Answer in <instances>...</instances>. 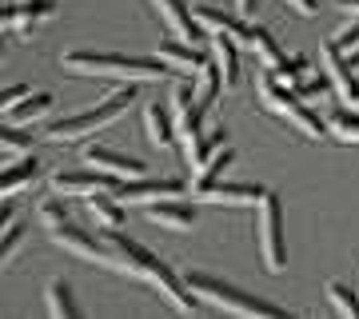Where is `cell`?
Listing matches in <instances>:
<instances>
[{
    "label": "cell",
    "mask_w": 359,
    "mask_h": 319,
    "mask_svg": "<svg viewBox=\"0 0 359 319\" xmlns=\"http://www.w3.org/2000/svg\"><path fill=\"white\" fill-rule=\"evenodd\" d=\"M68 72L76 76H112V80H164L168 64L156 56V60H144V56H116V52H84L72 48L60 56Z\"/></svg>",
    "instance_id": "1"
},
{
    "label": "cell",
    "mask_w": 359,
    "mask_h": 319,
    "mask_svg": "<svg viewBox=\"0 0 359 319\" xmlns=\"http://www.w3.org/2000/svg\"><path fill=\"white\" fill-rule=\"evenodd\" d=\"M184 283H188V287L200 295V304L219 307V311H228V315H264V319L283 315L276 304L259 299V295L240 292V287H231V283L216 280V276H208V271H184Z\"/></svg>",
    "instance_id": "2"
},
{
    "label": "cell",
    "mask_w": 359,
    "mask_h": 319,
    "mask_svg": "<svg viewBox=\"0 0 359 319\" xmlns=\"http://www.w3.org/2000/svg\"><path fill=\"white\" fill-rule=\"evenodd\" d=\"M132 100H136V84H132V80H124V84H120L112 96H108V100H100L96 108H88V112L68 116V120H60V124H48V128H44V136H48L52 144L84 140V136H92V132H96V128L112 124L120 112H128Z\"/></svg>",
    "instance_id": "3"
},
{
    "label": "cell",
    "mask_w": 359,
    "mask_h": 319,
    "mask_svg": "<svg viewBox=\"0 0 359 319\" xmlns=\"http://www.w3.org/2000/svg\"><path fill=\"white\" fill-rule=\"evenodd\" d=\"M259 100H264L268 112H276L280 120L295 124L304 136H311V140H323V136L332 132V128H327L320 116L308 108V100H299V96H295V92L276 76V72H268V68H264V76H259Z\"/></svg>",
    "instance_id": "4"
},
{
    "label": "cell",
    "mask_w": 359,
    "mask_h": 319,
    "mask_svg": "<svg viewBox=\"0 0 359 319\" xmlns=\"http://www.w3.org/2000/svg\"><path fill=\"white\" fill-rule=\"evenodd\" d=\"M256 231H259V252L268 271H283L287 268V247H283V204L276 191H268L256 204Z\"/></svg>",
    "instance_id": "5"
},
{
    "label": "cell",
    "mask_w": 359,
    "mask_h": 319,
    "mask_svg": "<svg viewBox=\"0 0 359 319\" xmlns=\"http://www.w3.org/2000/svg\"><path fill=\"white\" fill-rule=\"evenodd\" d=\"M156 259L148 247H140L136 240H128V236H120V231H112L108 236V268L112 271H124V276H136V280H148L156 271Z\"/></svg>",
    "instance_id": "6"
},
{
    "label": "cell",
    "mask_w": 359,
    "mask_h": 319,
    "mask_svg": "<svg viewBox=\"0 0 359 319\" xmlns=\"http://www.w3.org/2000/svg\"><path fill=\"white\" fill-rule=\"evenodd\" d=\"M112 196L120 204H156V200H168V196H184V184L180 179H112Z\"/></svg>",
    "instance_id": "7"
},
{
    "label": "cell",
    "mask_w": 359,
    "mask_h": 319,
    "mask_svg": "<svg viewBox=\"0 0 359 319\" xmlns=\"http://www.w3.org/2000/svg\"><path fill=\"white\" fill-rule=\"evenodd\" d=\"M264 196H268V188H259V184H224V179H216L212 188L192 191V200H200V204H228V208H252Z\"/></svg>",
    "instance_id": "8"
},
{
    "label": "cell",
    "mask_w": 359,
    "mask_h": 319,
    "mask_svg": "<svg viewBox=\"0 0 359 319\" xmlns=\"http://www.w3.org/2000/svg\"><path fill=\"white\" fill-rule=\"evenodd\" d=\"M320 60H323V72L332 76V88L339 92V100H344L347 108H359V80L351 76V64H347V56L335 48V44H323Z\"/></svg>",
    "instance_id": "9"
},
{
    "label": "cell",
    "mask_w": 359,
    "mask_h": 319,
    "mask_svg": "<svg viewBox=\"0 0 359 319\" xmlns=\"http://www.w3.org/2000/svg\"><path fill=\"white\" fill-rule=\"evenodd\" d=\"M52 240L60 243L65 252L80 255V259H92V264H104L108 268V240H96V236H88L84 228H76V224H60V228H52Z\"/></svg>",
    "instance_id": "10"
},
{
    "label": "cell",
    "mask_w": 359,
    "mask_h": 319,
    "mask_svg": "<svg viewBox=\"0 0 359 319\" xmlns=\"http://www.w3.org/2000/svg\"><path fill=\"white\" fill-rule=\"evenodd\" d=\"M52 16H56V4H52V0H28V4L8 0V4H4V28H8V32H32L36 25H44Z\"/></svg>",
    "instance_id": "11"
},
{
    "label": "cell",
    "mask_w": 359,
    "mask_h": 319,
    "mask_svg": "<svg viewBox=\"0 0 359 319\" xmlns=\"http://www.w3.org/2000/svg\"><path fill=\"white\" fill-rule=\"evenodd\" d=\"M84 160H88V168H96V172H104V176L112 179H136L144 176V164L136 160V156H120L112 152V148H84Z\"/></svg>",
    "instance_id": "12"
},
{
    "label": "cell",
    "mask_w": 359,
    "mask_h": 319,
    "mask_svg": "<svg viewBox=\"0 0 359 319\" xmlns=\"http://www.w3.org/2000/svg\"><path fill=\"white\" fill-rule=\"evenodd\" d=\"M52 188L56 196H96V191H112V176H104V172H56L52 176Z\"/></svg>",
    "instance_id": "13"
},
{
    "label": "cell",
    "mask_w": 359,
    "mask_h": 319,
    "mask_svg": "<svg viewBox=\"0 0 359 319\" xmlns=\"http://www.w3.org/2000/svg\"><path fill=\"white\" fill-rule=\"evenodd\" d=\"M152 4H156L160 20L168 25V32H172L176 40H188V44H192V40L204 32V28H200V20L184 8V0H152Z\"/></svg>",
    "instance_id": "14"
},
{
    "label": "cell",
    "mask_w": 359,
    "mask_h": 319,
    "mask_svg": "<svg viewBox=\"0 0 359 319\" xmlns=\"http://www.w3.org/2000/svg\"><path fill=\"white\" fill-rule=\"evenodd\" d=\"M240 40L228 32H212V60L219 64V76H224V92H231L240 84Z\"/></svg>",
    "instance_id": "15"
},
{
    "label": "cell",
    "mask_w": 359,
    "mask_h": 319,
    "mask_svg": "<svg viewBox=\"0 0 359 319\" xmlns=\"http://www.w3.org/2000/svg\"><path fill=\"white\" fill-rule=\"evenodd\" d=\"M240 44H244V48L259 60V68H268V72H280V68H283V52L276 48V40L268 36V28L248 25L244 36H240Z\"/></svg>",
    "instance_id": "16"
},
{
    "label": "cell",
    "mask_w": 359,
    "mask_h": 319,
    "mask_svg": "<svg viewBox=\"0 0 359 319\" xmlns=\"http://www.w3.org/2000/svg\"><path fill=\"white\" fill-rule=\"evenodd\" d=\"M148 219L164 224V228L188 231V228L196 224V208H192V204H184L180 196H168V200H156V204H148Z\"/></svg>",
    "instance_id": "17"
},
{
    "label": "cell",
    "mask_w": 359,
    "mask_h": 319,
    "mask_svg": "<svg viewBox=\"0 0 359 319\" xmlns=\"http://www.w3.org/2000/svg\"><path fill=\"white\" fill-rule=\"evenodd\" d=\"M156 56H160V60H168L172 68H176V72H188V76H196V72L204 68V56H200V52H196L188 40H176V36L164 40Z\"/></svg>",
    "instance_id": "18"
},
{
    "label": "cell",
    "mask_w": 359,
    "mask_h": 319,
    "mask_svg": "<svg viewBox=\"0 0 359 319\" xmlns=\"http://www.w3.org/2000/svg\"><path fill=\"white\" fill-rule=\"evenodd\" d=\"M144 124H148V140H152L156 148H168L180 132L176 116L168 112V108H160V104H148V108H144Z\"/></svg>",
    "instance_id": "19"
},
{
    "label": "cell",
    "mask_w": 359,
    "mask_h": 319,
    "mask_svg": "<svg viewBox=\"0 0 359 319\" xmlns=\"http://www.w3.org/2000/svg\"><path fill=\"white\" fill-rule=\"evenodd\" d=\"M36 176H40L36 156H25V160L4 164V172H0V196H13V191H20L25 184H32Z\"/></svg>",
    "instance_id": "20"
},
{
    "label": "cell",
    "mask_w": 359,
    "mask_h": 319,
    "mask_svg": "<svg viewBox=\"0 0 359 319\" xmlns=\"http://www.w3.org/2000/svg\"><path fill=\"white\" fill-rule=\"evenodd\" d=\"M88 212H92V219H96L100 228H108V231H116L120 224H124V204L116 200L112 191H96V196H88Z\"/></svg>",
    "instance_id": "21"
},
{
    "label": "cell",
    "mask_w": 359,
    "mask_h": 319,
    "mask_svg": "<svg viewBox=\"0 0 359 319\" xmlns=\"http://www.w3.org/2000/svg\"><path fill=\"white\" fill-rule=\"evenodd\" d=\"M219 92H224V76H219V64L216 60H204V68L196 72V104L200 108H212L219 100Z\"/></svg>",
    "instance_id": "22"
},
{
    "label": "cell",
    "mask_w": 359,
    "mask_h": 319,
    "mask_svg": "<svg viewBox=\"0 0 359 319\" xmlns=\"http://www.w3.org/2000/svg\"><path fill=\"white\" fill-rule=\"evenodd\" d=\"M196 20H200V28L204 32H228V36H244V28H248V20L240 16H228V13H219V8H196Z\"/></svg>",
    "instance_id": "23"
},
{
    "label": "cell",
    "mask_w": 359,
    "mask_h": 319,
    "mask_svg": "<svg viewBox=\"0 0 359 319\" xmlns=\"http://www.w3.org/2000/svg\"><path fill=\"white\" fill-rule=\"evenodd\" d=\"M231 164H236V152H231L228 144H224V148H219V152L212 156V160H208L204 168H196V176H192V191H200V188H212V184H216V179L224 176V172H228Z\"/></svg>",
    "instance_id": "24"
},
{
    "label": "cell",
    "mask_w": 359,
    "mask_h": 319,
    "mask_svg": "<svg viewBox=\"0 0 359 319\" xmlns=\"http://www.w3.org/2000/svg\"><path fill=\"white\" fill-rule=\"evenodd\" d=\"M52 112V96L48 92H32V96H25V100L16 104L13 112H0L8 124H28V120H36V116Z\"/></svg>",
    "instance_id": "25"
},
{
    "label": "cell",
    "mask_w": 359,
    "mask_h": 319,
    "mask_svg": "<svg viewBox=\"0 0 359 319\" xmlns=\"http://www.w3.org/2000/svg\"><path fill=\"white\" fill-rule=\"evenodd\" d=\"M44 299H48V311H52V315H65V319H68V315H80L76 295H72V287H68L65 280H52Z\"/></svg>",
    "instance_id": "26"
},
{
    "label": "cell",
    "mask_w": 359,
    "mask_h": 319,
    "mask_svg": "<svg viewBox=\"0 0 359 319\" xmlns=\"http://www.w3.org/2000/svg\"><path fill=\"white\" fill-rule=\"evenodd\" d=\"M25 152H32V140H28L25 132H16V124L4 120V128H0V156H4V164L20 160Z\"/></svg>",
    "instance_id": "27"
},
{
    "label": "cell",
    "mask_w": 359,
    "mask_h": 319,
    "mask_svg": "<svg viewBox=\"0 0 359 319\" xmlns=\"http://www.w3.org/2000/svg\"><path fill=\"white\" fill-rule=\"evenodd\" d=\"M327 128H332L339 140L359 144V108H339V112L327 116Z\"/></svg>",
    "instance_id": "28"
},
{
    "label": "cell",
    "mask_w": 359,
    "mask_h": 319,
    "mask_svg": "<svg viewBox=\"0 0 359 319\" xmlns=\"http://www.w3.org/2000/svg\"><path fill=\"white\" fill-rule=\"evenodd\" d=\"M327 299H332V307L339 315H359V295L347 292L344 283H327Z\"/></svg>",
    "instance_id": "29"
},
{
    "label": "cell",
    "mask_w": 359,
    "mask_h": 319,
    "mask_svg": "<svg viewBox=\"0 0 359 319\" xmlns=\"http://www.w3.org/2000/svg\"><path fill=\"white\" fill-rule=\"evenodd\" d=\"M36 216H40V224H44V228H60V224H68V212H65V204H60V200H44V204L36 208Z\"/></svg>",
    "instance_id": "30"
},
{
    "label": "cell",
    "mask_w": 359,
    "mask_h": 319,
    "mask_svg": "<svg viewBox=\"0 0 359 319\" xmlns=\"http://www.w3.org/2000/svg\"><path fill=\"white\" fill-rule=\"evenodd\" d=\"M283 84H299V80L308 76V56H292V60H283V68L276 72Z\"/></svg>",
    "instance_id": "31"
},
{
    "label": "cell",
    "mask_w": 359,
    "mask_h": 319,
    "mask_svg": "<svg viewBox=\"0 0 359 319\" xmlns=\"http://www.w3.org/2000/svg\"><path fill=\"white\" fill-rule=\"evenodd\" d=\"M20 236H25V228H20V224H8V228H4V240H0V264H8V259H13V252H16V243H20Z\"/></svg>",
    "instance_id": "32"
},
{
    "label": "cell",
    "mask_w": 359,
    "mask_h": 319,
    "mask_svg": "<svg viewBox=\"0 0 359 319\" xmlns=\"http://www.w3.org/2000/svg\"><path fill=\"white\" fill-rule=\"evenodd\" d=\"M25 96H32V88H28V84H13V88L0 96V112H13L16 104L25 100Z\"/></svg>",
    "instance_id": "33"
},
{
    "label": "cell",
    "mask_w": 359,
    "mask_h": 319,
    "mask_svg": "<svg viewBox=\"0 0 359 319\" xmlns=\"http://www.w3.org/2000/svg\"><path fill=\"white\" fill-rule=\"evenodd\" d=\"M335 48L344 52V56H347V52H351V48H359V20H355V25H347L344 32L335 36Z\"/></svg>",
    "instance_id": "34"
},
{
    "label": "cell",
    "mask_w": 359,
    "mask_h": 319,
    "mask_svg": "<svg viewBox=\"0 0 359 319\" xmlns=\"http://www.w3.org/2000/svg\"><path fill=\"white\" fill-rule=\"evenodd\" d=\"M283 4H292L295 13H304V16H316V13H320V0H283Z\"/></svg>",
    "instance_id": "35"
},
{
    "label": "cell",
    "mask_w": 359,
    "mask_h": 319,
    "mask_svg": "<svg viewBox=\"0 0 359 319\" xmlns=\"http://www.w3.org/2000/svg\"><path fill=\"white\" fill-rule=\"evenodd\" d=\"M236 8H240V16H244V20H252V16H256V8H259V0H236Z\"/></svg>",
    "instance_id": "36"
},
{
    "label": "cell",
    "mask_w": 359,
    "mask_h": 319,
    "mask_svg": "<svg viewBox=\"0 0 359 319\" xmlns=\"http://www.w3.org/2000/svg\"><path fill=\"white\" fill-rule=\"evenodd\" d=\"M335 4H339V8H344V13L359 16V0H335Z\"/></svg>",
    "instance_id": "37"
},
{
    "label": "cell",
    "mask_w": 359,
    "mask_h": 319,
    "mask_svg": "<svg viewBox=\"0 0 359 319\" xmlns=\"http://www.w3.org/2000/svg\"><path fill=\"white\" fill-rule=\"evenodd\" d=\"M347 64H351V68H359V48H351V52H347Z\"/></svg>",
    "instance_id": "38"
},
{
    "label": "cell",
    "mask_w": 359,
    "mask_h": 319,
    "mask_svg": "<svg viewBox=\"0 0 359 319\" xmlns=\"http://www.w3.org/2000/svg\"><path fill=\"white\" fill-rule=\"evenodd\" d=\"M20 4H28V0H20Z\"/></svg>",
    "instance_id": "39"
}]
</instances>
